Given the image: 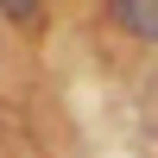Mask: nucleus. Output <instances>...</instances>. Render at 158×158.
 <instances>
[{
	"label": "nucleus",
	"mask_w": 158,
	"mask_h": 158,
	"mask_svg": "<svg viewBox=\"0 0 158 158\" xmlns=\"http://www.w3.org/2000/svg\"><path fill=\"white\" fill-rule=\"evenodd\" d=\"M108 19L120 25V32H133L139 44H158V0H114Z\"/></svg>",
	"instance_id": "nucleus-1"
}]
</instances>
